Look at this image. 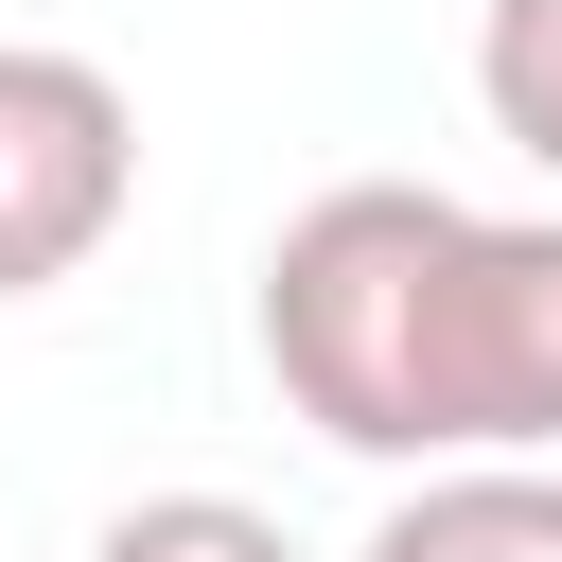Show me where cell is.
Returning a JSON list of instances; mask_svg holds the SVG:
<instances>
[{
    "mask_svg": "<svg viewBox=\"0 0 562 562\" xmlns=\"http://www.w3.org/2000/svg\"><path fill=\"white\" fill-rule=\"evenodd\" d=\"M263 386L386 474L562 457V211L334 176L263 246Z\"/></svg>",
    "mask_w": 562,
    "mask_h": 562,
    "instance_id": "1",
    "label": "cell"
},
{
    "mask_svg": "<svg viewBox=\"0 0 562 562\" xmlns=\"http://www.w3.org/2000/svg\"><path fill=\"white\" fill-rule=\"evenodd\" d=\"M140 211V105L123 70L0 35V299H53L70 263H105V228Z\"/></svg>",
    "mask_w": 562,
    "mask_h": 562,
    "instance_id": "2",
    "label": "cell"
},
{
    "mask_svg": "<svg viewBox=\"0 0 562 562\" xmlns=\"http://www.w3.org/2000/svg\"><path fill=\"white\" fill-rule=\"evenodd\" d=\"M351 562H562V474L544 457H457V474L386 492V527Z\"/></svg>",
    "mask_w": 562,
    "mask_h": 562,
    "instance_id": "3",
    "label": "cell"
},
{
    "mask_svg": "<svg viewBox=\"0 0 562 562\" xmlns=\"http://www.w3.org/2000/svg\"><path fill=\"white\" fill-rule=\"evenodd\" d=\"M474 105L527 176H562V0H492L474 18Z\"/></svg>",
    "mask_w": 562,
    "mask_h": 562,
    "instance_id": "4",
    "label": "cell"
},
{
    "mask_svg": "<svg viewBox=\"0 0 562 562\" xmlns=\"http://www.w3.org/2000/svg\"><path fill=\"white\" fill-rule=\"evenodd\" d=\"M88 562H299V544H281V509H246V492H140V509H105Z\"/></svg>",
    "mask_w": 562,
    "mask_h": 562,
    "instance_id": "5",
    "label": "cell"
}]
</instances>
